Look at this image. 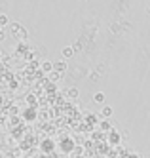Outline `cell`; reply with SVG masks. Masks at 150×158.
Returning a JSON list of instances; mask_svg holds the SVG:
<instances>
[{"mask_svg": "<svg viewBox=\"0 0 150 158\" xmlns=\"http://www.w3.org/2000/svg\"><path fill=\"white\" fill-rule=\"evenodd\" d=\"M76 95H78V92H76L74 88H71V89H68V97H76Z\"/></svg>", "mask_w": 150, "mask_h": 158, "instance_id": "ba28073f", "label": "cell"}, {"mask_svg": "<svg viewBox=\"0 0 150 158\" xmlns=\"http://www.w3.org/2000/svg\"><path fill=\"white\" fill-rule=\"evenodd\" d=\"M42 71H44V73H51V71H53V63L44 61V63H42Z\"/></svg>", "mask_w": 150, "mask_h": 158, "instance_id": "3957f363", "label": "cell"}, {"mask_svg": "<svg viewBox=\"0 0 150 158\" xmlns=\"http://www.w3.org/2000/svg\"><path fill=\"white\" fill-rule=\"evenodd\" d=\"M93 101H95V103H105V94H103V92H97V94L93 95Z\"/></svg>", "mask_w": 150, "mask_h": 158, "instance_id": "277c9868", "label": "cell"}, {"mask_svg": "<svg viewBox=\"0 0 150 158\" xmlns=\"http://www.w3.org/2000/svg\"><path fill=\"white\" fill-rule=\"evenodd\" d=\"M59 78H61V73H57V71H51L50 73V80L55 82V80H59Z\"/></svg>", "mask_w": 150, "mask_h": 158, "instance_id": "52a82bcc", "label": "cell"}, {"mask_svg": "<svg viewBox=\"0 0 150 158\" xmlns=\"http://www.w3.org/2000/svg\"><path fill=\"white\" fill-rule=\"evenodd\" d=\"M10 23V19H8V15L6 14H2V15H0V27H6Z\"/></svg>", "mask_w": 150, "mask_h": 158, "instance_id": "8992f818", "label": "cell"}, {"mask_svg": "<svg viewBox=\"0 0 150 158\" xmlns=\"http://www.w3.org/2000/svg\"><path fill=\"white\" fill-rule=\"evenodd\" d=\"M74 55V48H71V46H67V48H63V57H72Z\"/></svg>", "mask_w": 150, "mask_h": 158, "instance_id": "7a4b0ae2", "label": "cell"}, {"mask_svg": "<svg viewBox=\"0 0 150 158\" xmlns=\"http://www.w3.org/2000/svg\"><path fill=\"white\" fill-rule=\"evenodd\" d=\"M53 71H57V73H65L67 71V61L63 59V61H57V63H53Z\"/></svg>", "mask_w": 150, "mask_h": 158, "instance_id": "6da1fadb", "label": "cell"}, {"mask_svg": "<svg viewBox=\"0 0 150 158\" xmlns=\"http://www.w3.org/2000/svg\"><path fill=\"white\" fill-rule=\"evenodd\" d=\"M101 114L105 116V118H108V116H112V109L110 107H103V110H101Z\"/></svg>", "mask_w": 150, "mask_h": 158, "instance_id": "5b68a950", "label": "cell"}, {"mask_svg": "<svg viewBox=\"0 0 150 158\" xmlns=\"http://www.w3.org/2000/svg\"><path fill=\"white\" fill-rule=\"evenodd\" d=\"M4 36H6V32H4V31H0V38H4Z\"/></svg>", "mask_w": 150, "mask_h": 158, "instance_id": "9c48e42d", "label": "cell"}]
</instances>
